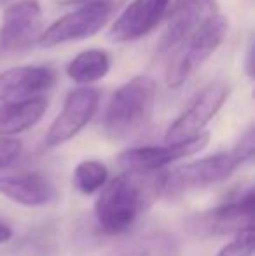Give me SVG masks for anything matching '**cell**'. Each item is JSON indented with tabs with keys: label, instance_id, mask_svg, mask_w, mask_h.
Returning a JSON list of instances; mask_svg holds the SVG:
<instances>
[{
	"label": "cell",
	"instance_id": "1",
	"mask_svg": "<svg viewBox=\"0 0 255 256\" xmlns=\"http://www.w3.org/2000/svg\"><path fill=\"white\" fill-rule=\"evenodd\" d=\"M161 194V178L152 185H143L140 174H121L102 188L95 204V218L100 230L107 236H119L136 222L147 199Z\"/></svg>",
	"mask_w": 255,
	"mask_h": 256
},
{
	"label": "cell",
	"instance_id": "2",
	"mask_svg": "<svg viewBox=\"0 0 255 256\" xmlns=\"http://www.w3.org/2000/svg\"><path fill=\"white\" fill-rule=\"evenodd\" d=\"M157 84L150 75H136L112 94L103 117V131L114 142L133 138L154 115Z\"/></svg>",
	"mask_w": 255,
	"mask_h": 256
},
{
	"label": "cell",
	"instance_id": "3",
	"mask_svg": "<svg viewBox=\"0 0 255 256\" xmlns=\"http://www.w3.org/2000/svg\"><path fill=\"white\" fill-rule=\"evenodd\" d=\"M229 18L217 12L196 28V32L173 54L166 74V84L178 89L203 68V64L218 51L229 34Z\"/></svg>",
	"mask_w": 255,
	"mask_h": 256
},
{
	"label": "cell",
	"instance_id": "4",
	"mask_svg": "<svg viewBox=\"0 0 255 256\" xmlns=\"http://www.w3.org/2000/svg\"><path fill=\"white\" fill-rule=\"evenodd\" d=\"M117 7L119 4L114 0H82L77 9L49 24L37 44L42 49H51L95 37L110 23Z\"/></svg>",
	"mask_w": 255,
	"mask_h": 256
},
{
	"label": "cell",
	"instance_id": "5",
	"mask_svg": "<svg viewBox=\"0 0 255 256\" xmlns=\"http://www.w3.org/2000/svg\"><path fill=\"white\" fill-rule=\"evenodd\" d=\"M239 166V160L231 152L189 162L161 176V194L178 196L194 188L215 185L227 180Z\"/></svg>",
	"mask_w": 255,
	"mask_h": 256
},
{
	"label": "cell",
	"instance_id": "6",
	"mask_svg": "<svg viewBox=\"0 0 255 256\" xmlns=\"http://www.w3.org/2000/svg\"><path fill=\"white\" fill-rule=\"evenodd\" d=\"M231 94V86L225 80L210 82L203 88L192 103L180 114V117L168 128L166 143H180L204 132L203 129L220 112Z\"/></svg>",
	"mask_w": 255,
	"mask_h": 256
},
{
	"label": "cell",
	"instance_id": "7",
	"mask_svg": "<svg viewBox=\"0 0 255 256\" xmlns=\"http://www.w3.org/2000/svg\"><path fill=\"white\" fill-rule=\"evenodd\" d=\"M253 214L255 197L250 190L238 200L225 202L215 209H210V211H203L191 216L187 220V230L192 236L201 237V239L239 234L245 228L253 226Z\"/></svg>",
	"mask_w": 255,
	"mask_h": 256
},
{
	"label": "cell",
	"instance_id": "8",
	"mask_svg": "<svg viewBox=\"0 0 255 256\" xmlns=\"http://www.w3.org/2000/svg\"><path fill=\"white\" fill-rule=\"evenodd\" d=\"M100 104V91L93 88H79L67 96L63 108L46 132V146L56 148L74 140L95 117Z\"/></svg>",
	"mask_w": 255,
	"mask_h": 256
},
{
	"label": "cell",
	"instance_id": "9",
	"mask_svg": "<svg viewBox=\"0 0 255 256\" xmlns=\"http://www.w3.org/2000/svg\"><path fill=\"white\" fill-rule=\"evenodd\" d=\"M173 0H133L107 32V38L116 44L135 42L152 34L171 12Z\"/></svg>",
	"mask_w": 255,
	"mask_h": 256
},
{
	"label": "cell",
	"instance_id": "10",
	"mask_svg": "<svg viewBox=\"0 0 255 256\" xmlns=\"http://www.w3.org/2000/svg\"><path fill=\"white\" fill-rule=\"evenodd\" d=\"M208 142H210V132H201L180 143H166L164 146H138L121 154L119 166L131 174H150L204 150Z\"/></svg>",
	"mask_w": 255,
	"mask_h": 256
},
{
	"label": "cell",
	"instance_id": "11",
	"mask_svg": "<svg viewBox=\"0 0 255 256\" xmlns=\"http://www.w3.org/2000/svg\"><path fill=\"white\" fill-rule=\"evenodd\" d=\"M42 32V9L37 0H18L7 6L0 24V49L21 52L37 44Z\"/></svg>",
	"mask_w": 255,
	"mask_h": 256
},
{
	"label": "cell",
	"instance_id": "12",
	"mask_svg": "<svg viewBox=\"0 0 255 256\" xmlns=\"http://www.w3.org/2000/svg\"><path fill=\"white\" fill-rule=\"evenodd\" d=\"M217 0H178L171 7L166 32L157 46L161 56H173L203 21L217 14Z\"/></svg>",
	"mask_w": 255,
	"mask_h": 256
},
{
	"label": "cell",
	"instance_id": "13",
	"mask_svg": "<svg viewBox=\"0 0 255 256\" xmlns=\"http://www.w3.org/2000/svg\"><path fill=\"white\" fill-rule=\"evenodd\" d=\"M56 70L51 66L28 64L0 72V103H20L42 98L56 84Z\"/></svg>",
	"mask_w": 255,
	"mask_h": 256
},
{
	"label": "cell",
	"instance_id": "14",
	"mask_svg": "<svg viewBox=\"0 0 255 256\" xmlns=\"http://www.w3.org/2000/svg\"><path fill=\"white\" fill-rule=\"evenodd\" d=\"M0 196L20 206L41 208L56 199V190L49 180L37 172H18L0 178Z\"/></svg>",
	"mask_w": 255,
	"mask_h": 256
},
{
	"label": "cell",
	"instance_id": "15",
	"mask_svg": "<svg viewBox=\"0 0 255 256\" xmlns=\"http://www.w3.org/2000/svg\"><path fill=\"white\" fill-rule=\"evenodd\" d=\"M48 104L44 96L20 103H0V138H13L35 128L44 117Z\"/></svg>",
	"mask_w": 255,
	"mask_h": 256
},
{
	"label": "cell",
	"instance_id": "16",
	"mask_svg": "<svg viewBox=\"0 0 255 256\" xmlns=\"http://www.w3.org/2000/svg\"><path fill=\"white\" fill-rule=\"evenodd\" d=\"M110 66H112V60L107 51L86 49L67 64V75L75 84L88 88L89 84L105 78L110 72Z\"/></svg>",
	"mask_w": 255,
	"mask_h": 256
},
{
	"label": "cell",
	"instance_id": "17",
	"mask_svg": "<svg viewBox=\"0 0 255 256\" xmlns=\"http://www.w3.org/2000/svg\"><path fill=\"white\" fill-rule=\"evenodd\" d=\"M177 240L164 232L147 234L114 250L109 256H177Z\"/></svg>",
	"mask_w": 255,
	"mask_h": 256
},
{
	"label": "cell",
	"instance_id": "18",
	"mask_svg": "<svg viewBox=\"0 0 255 256\" xmlns=\"http://www.w3.org/2000/svg\"><path fill=\"white\" fill-rule=\"evenodd\" d=\"M109 180V169L100 160H82L75 166L72 183L82 196H93L102 190Z\"/></svg>",
	"mask_w": 255,
	"mask_h": 256
},
{
	"label": "cell",
	"instance_id": "19",
	"mask_svg": "<svg viewBox=\"0 0 255 256\" xmlns=\"http://www.w3.org/2000/svg\"><path fill=\"white\" fill-rule=\"evenodd\" d=\"M255 246V232L253 226L245 228L243 232L236 234V239L222 248L217 256H252Z\"/></svg>",
	"mask_w": 255,
	"mask_h": 256
},
{
	"label": "cell",
	"instance_id": "20",
	"mask_svg": "<svg viewBox=\"0 0 255 256\" xmlns=\"http://www.w3.org/2000/svg\"><path fill=\"white\" fill-rule=\"evenodd\" d=\"M23 145L16 138H0V171L11 168L20 158Z\"/></svg>",
	"mask_w": 255,
	"mask_h": 256
},
{
	"label": "cell",
	"instance_id": "21",
	"mask_svg": "<svg viewBox=\"0 0 255 256\" xmlns=\"http://www.w3.org/2000/svg\"><path fill=\"white\" fill-rule=\"evenodd\" d=\"M253 152H255V132H253V128H248L231 154L234 155L239 160V164L243 166L246 160H250V158L253 157Z\"/></svg>",
	"mask_w": 255,
	"mask_h": 256
},
{
	"label": "cell",
	"instance_id": "22",
	"mask_svg": "<svg viewBox=\"0 0 255 256\" xmlns=\"http://www.w3.org/2000/svg\"><path fill=\"white\" fill-rule=\"evenodd\" d=\"M253 42H248V48H246V60H245V72L248 75V78H253Z\"/></svg>",
	"mask_w": 255,
	"mask_h": 256
},
{
	"label": "cell",
	"instance_id": "23",
	"mask_svg": "<svg viewBox=\"0 0 255 256\" xmlns=\"http://www.w3.org/2000/svg\"><path fill=\"white\" fill-rule=\"evenodd\" d=\"M11 237H13V230H11L7 225H4V223H0V244L7 242Z\"/></svg>",
	"mask_w": 255,
	"mask_h": 256
},
{
	"label": "cell",
	"instance_id": "24",
	"mask_svg": "<svg viewBox=\"0 0 255 256\" xmlns=\"http://www.w3.org/2000/svg\"><path fill=\"white\" fill-rule=\"evenodd\" d=\"M11 2H13V0H0V7L6 6V4H11Z\"/></svg>",
	"mask_w": 255,
	"mask_h": 256
}]
</instances>
